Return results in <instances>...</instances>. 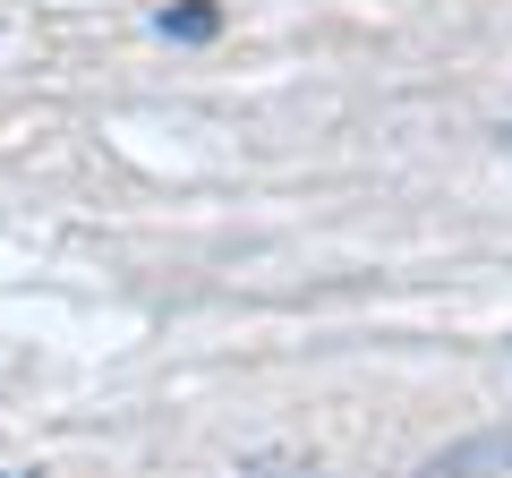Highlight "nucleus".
<instances>
[{
    "instance_id": "f257e3e1",
    "label": "nucleus",
    "mask_w": 512,
    "mask_h": 478,
    "mask_svg": "<svg viewBox=\"0 0 512 478\" xmlns=\"http://www.w3.org/2000/svg\"><path fill=\"white\" fill-rule=\"evenodd\" d=\"M512 470V427H487V436L453 444V453H436L419 478H504Z\"/></svg>"
},
{
    "instance_id": "f03ea898",
    "label": "nucleus",
    "mask_w": 512,
    "mask_h": 478,
    "mask_svg": "<svg viewBox=\"0 0 512 478\" xmlns=\"http://www.w3.org/2000/svg\"><path fill=\"white\" fill-rule=\"evenodd\" d=\"M222 26V9H205V0H188V9H163V35L171 43H205Z\"/></svg>"
}]
</instances>
